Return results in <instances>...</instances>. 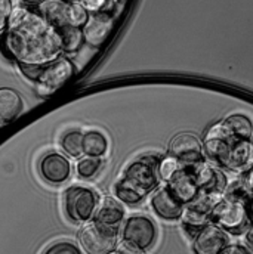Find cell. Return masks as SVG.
<instances>
[{
    "label": "cell",
    "mask_w": 253,
    "mask_h": 254,
    "mask_svg": "<svg viewBox=\"0 0 253 254\" xmlns=\"http://www.w3.org/2000/svg\"><path fill=\"white\" fill-rule=\"evenodd\" d=\"M1 37L3 54L18 65H46L61 57L58 30L49 25L36 9L13 7Z\"/></svg>",
    "instance_id": "obj_1"
},
{
    "label": "cell",
    "mask_w": 253,
    "mask_h": 254,
    "mask_svg": "<svg viewBox=\"0 0 253 254\" xmlns=\"http://www.w3.org/2000/svg\"><path fill=\"white\" fill-rule=\"evenodd\" d=\"M159 158L144 155L132 161L114 185V193L125 204L142 201L151 190L159 187Z\"/></svg>",
    "instance_id": "obj_2"
},
{
    "label": "cell",
    "mask_w": 253,
    "mask_h": 254,
    "mask_svg": "<svg viewBox=\"0 0 253 254\" xmlns=\"http://www.w3.org/2000/svg\"><path fill=\"white\" fill-rule=\"evenodd\" d=\"M210 222L225 232L240 235L251 228V202L222 196L212 208Z\"/></svg>",
    "instance_id": "obj_3"
},
{
    "label": "cell",
    "mask_w": 253,
    "mask_h": 254,
    "mask_svg": "<svg viewBox=\"0 0 253 254\" xmlns=\"http://www.w3.org/2000/svg\"><path fill=\"white\" fill-rule=\"evenodd\" d=\"M36 10L57 30L67 25L82 28L89 15L77 1L70 0H43L37 4Z\"/></svg>",
    "instance_id": "obj_4"
},
{
    "label": "cell",
    "mask_w": 253,
    "mask_h": 254,
    "mask_svg": "<svg viewBox=\"0 0 253 254\" xmlns=\"http://www.w3.org/2000/svg\"><path fill=\"white\" fill-rule=\"evenodd\" d=\"M96 192L87 187H70L64 193V208L70 220L76 223H87L92 220L98 205Z\"/></svg>",
    "instance_id": "obj_5"
},
{
    "label": "cell",
    "mask_w": 253,
    "mask_h": 254,
    "mask_svg": "<svg viewBox=\"0 0 253 254\" xmlns=\"http://www.w3.org/2000/svg\"><path fill=\"white\" fill-rule=\"evenodd\" d=\"M73 74H74V65L65 57H58L57 60L51 61L49 64L42 65L34 80L37 93L40 96H51L52 93H55L63 87L73 77Z\"/></svg>",
    "instance_id": "obj_6"
},
{
    "label": "cell",
    "mask_w": 253,
    "mask_h": 254,
    "mask_svg": "<svg viewBox=\"0 0 253 254\" xmlns=\"http://www.w3.org/2000/svg\"><path fill=\"white\" fill-rule=\"evenodd\" d=\"M79 241L87 254H108L117 244V229L93 220L82 228Z\"/></svg>",
    "instance_id": "obj_7"
},
{
    "label": "cell",
    "mask_w": 253,
    "mask_h": 254,
    "mask_svg": "<svg viewBox=\"0 0 253 254\" xmlns=\"http://www.w3.org/2000/svg\"><path fill=\"white\" fill-rule=\"evenodd\" d=\"M157 238V226L156 223L144 214L130 216L125 222L122 229V243H126L144 253L153 247Z\"/></svg>",
    "instance_id": "obj_8"
},
{
    "label": "cell",
    "mask_w": 253,
    "mask_h": 254,
    "mask_svg": "<svg viewBox=\"0 0 253 254\" xmlns=\"http://www.w3.org/2000/svg\"><path fill=\"white\" fill-rule=\"evenodd\" d=\"M221 198H215L206 193H198L191 202L184 205L182 211V225L184 228L190 232L192 237L198 229L210 223V214L213 205L219 201Z\"/></svg>",
    "instance_id": "obj_9"
},
{
    "label": "cell",
    "mask_w": 253,
    "mask_h": 254,
    "mask_svg": "<svg viewBox=\"0 0 253 254\" xmlns=\"http://www.w3.org/2000/svg\"><path fill=\"white\" fill-rule=\"evenodd\" d=\"M230 246L228 235L215 223H207L192 235L195 254H221Z\"/></svg>",
    "instance_id": "obj_10"
},
{
    "label": "cell",
    "mask_w": 253,
    "mask_h": 254,
    "mask_svg": "<svg viewBox=\"0 0 253 254\" xmlns=\"http://www.w3.org/2000/svg\"><path fill=\"white\" fill-rule=\"evenodd\" d=\"M113 25L114 19L108 12L99 10L89 13L86 22L82 27L83 42H86L92 48H99L111 34Z\"/></svg>",
    "instance_id": "obj_11"
},
{
    "label": "cell",
    "mask_w": 253,
    "mask_h": 254,
    "mask_svg": "<svg viewBox=\"0 0 253 254\" xmlns=\"http://www.w3.org/2000/svg\"><path fill=\"white\" fill-rule=\"evenodd\" d=\"M192 175L198 188V193H206L215 198H222L224 192L227 190L228 181L221 170L209 164L200 163L194 166Z\"/></svg>",
    "instance_id": "obj_12"
},
{
    "label": "cell",
    "mask_w": 253,
    "mask_h": 254,
    "mask_svg": "<svg viewBox=\"0 0 253 254\" xmlns=\"http://www.w3.org/2000/svg\"><path fill=\"white\" fill-rule=\"evenodd\" d=\"M170 155L185 166H197L203 163V148L197 136L191 133H181L170 142Z\"/></svg>",
    "instance_id": "obj_13"
},
{
    "label": "cell",
    "mask_w": 253,
    "mask_h": 254,
    "mask_svg": "<svg viewBox=\"0 0 253 254\" xmlns=\"http://www.w3.org/2000/svg\"><path fill=\"white\" fill-rule=\"evenodd\" d=\"M225 169L245 173L252 164V142L251 139H236L230 143L225 154L218 161Z\"/></svg>",
    "instance_id": "obj_14"
},
{
    "label": "cell",
    "mask_w": 253,
    "mask_h": 254,
    "mask_svg": "<svg viewBox=\"0 0 253 254\" xmlns=\"http://www.w3.org/2000/svg\"><path fill=\"white\" fill-rule=\"evenodd\" d=\"M39 172L48 184L61 185L71 175V164L63 154L48 152L39 163Z\"/></svg>",
    "instance_id": "obj_15"
},
{
    "label": "cell",
    "mask_w": 253,
    "mask_h": 254,
    "mask_svg": "<svg viewBox=\"0 0 253 254\" xmlns=\"http://www.w3.org/2000/svg\"><path fill=\"white\" fill-rule=\"evenodd\" d=\"M151 208L165 220H178L182 216L184 204L170 192L168 187L159 188L151 196Z\"/></svg>",
    "instance_id": "obj_16"
},
{
    "label": "cell",
    "mask_w": 253,
    "mask_h": 254,
    "mask_svg": "<svg viewBox=\"0 0 253 254\" xmlns=\"http://www.w3.org/2000/svg\"><path fill=\"white\" fill-rule=\"evenodd\" d=\"M168 188L184 205L191 202L198 195V188L192 175V169L188 167H179L168 181Z\"/></svg>",
    "instance_id": "obj_17"
},
{
    "label": "cell",
    "mask_w": 253,
    "mask_h": 254,
    "mask_svg": "<svg viewBox=\"0 0 253 254\" xmlns=\"http://www.w3.org/2000/svg\"><path fill=\"white\" fill-rule=\"evenodd\" d=\"M92 219L98 223L116 228L125 219V207L117 199L111 196H104L101 201H98Z\"/></svg>",
    "instance_id": "obj_18"
},
{
    "label": "cell",
    "mask_w": 253,
    "mask_h": 254,
    "mask_svg": "<svg viewBox=\"0 0 253 254\" xmlns=\"http://www.w3.org/2000/svg\"><path fill=\"white\" fill-rule=\"evenodd\" d=\"M22 110V99L10 87H0V123H9Z\"/></svg>",
    "instance_id": "obj_19"
},
{
    "label": "cell",
    "mask_w": 253,
    "mask_h": 254,
    "mask_svg": "<svg viewBox=\"0 0 253 254\" xmlns=\"http://www.w3.org/2000/svg\"><path fill=\"white\" fill-rule=\"evenodd\" d=\"M108 151V140L107 137L98 131L90 130L83 134V152L90 157H102Z\"/></svg>",
    "instance_id": "obj_20"
},
{
    "label": "cell",
    "mask_w": 253,
    "mask_h": 254,
    "mask_svg": "<svg viewBox=\"0 0 253 254\" xmlns=\"http://www.w3.org/2000/svg\"><path fill=\"white\" fill-rule=\"evenodd\" d=\"M222 125L225 130L236 139H251L252 137V122L242 114H233L227 117Z\"/></svg>",
    "instance_id": "obj_21"
},
{
    "label": "cell",
    "mask_w": 253,
    "mask_h": 254,
    "mask_svg": "<svg viewBox=\"0 0 253 254\" xmlns=\"http://www.w3.org/2000/svg\"><path fill=\"white\" fill-rule=\"evenodd\" d=\"M60 40H61V51L65 54H73L77 52L83 43V36H82V28L79 27H71L67 25L63 28H58Z\"/></svg>",
    "instance_id": "obj_22"
},
{
    "label": "cell",
    "mask_w": 253,
    "mask_h": 254,
    "mask_svg": "<svg viewBox=\"0 0 253 254\" xmlns=\"http://www.w3.org/2000/svg\"><path fill=\"white\" fill-rule=\"evenodd\" d=\"M61 146L67 155L79 158L83 154V133L79 130H70L64 133Z\"/></svg>",
    "instance_id": "obj_23"
},
{
    "label": "cell",
    "mask_w": 253,
    "mask_h": 254,
    "mask_svg": "<svg viewBox=\"0 0 253 254\" xmlns=\"http://www.w3.org/2000/svg\"><path fill=\"white\" fill-rule=\"evenodd\" d=\"M102 167V160L101 157H90L86 155L77 163V175L83 179H92L93 176L98 175V172Z\"/></svg>",
    "instance_id": "obj_24"
},
{
    "label": "cell",
    "mask_w": 253,
    "mask_h": 254,
    "mask_svg": "<svg viewBox=\"0 0 253 254\" xmlns=\"http://www.w3.org/2000/svg\"><path fill=\"white\" fill-rule=\"evenodd\" d=\"M178 169H179V163H178V160H176L175 157H172V155L165 157L162 161H159V176H160V179H163V181H166V182L173 176V173H175Z\"/></svg>",
    "instance_id": "obj_25"
},
{
    "label": "cell",
    "mask_w": 253,
    "mask_h": 254,
    "mask_svg": "<svg viewBox=\"0 0 253 254\" xmlns=\"http://www.w3.org/2000/svg\"><path fill=\"white\" fill-rule=\"evenodd\" d=\"M43 254H83L80 252V249L70 243V241H58L52 246H49Z\"/></svg>",
    "instance_id": "obj_26"
},
{
    "label": "cell",
    "mask_w": 253,
    "mask_h": 254,
    "mask_svg": "<svg viewBox=\"0 0 253 254\" xmlns=\"http://www.w3.org/2000/svg\"><path fill=\"white\" fill-rule=\"evenodd\" d=\"M87 13L90 12H99L104 9V6L107 4V0H79L77 1Z\"/></svg>",
    "instance_id": "obj_27"
},
{
    "label": "cell",
    "mask_w": 253,
    "mask_h": 254,
    "mask_svg": "<svg viewBox=\"0 0 253 254\" xmlns=\"http://www.w3.org/2000/svg\"><path fill=\"white\" fill-rule=\"evenodd\" d=\"M221 254H252V252L240 244H234V246H228Z\"/></svg>",
    "instance_id": "obj_28"
},
{
    "label": "cell",
    "mask_w": 253,
    "mask_h": 254,
    "mask_svg": "<svg viewBox=\"0 0 253 254\" xmlns=\"http://www.w3.org/2000/svg\"><path fill=\"white\" fill-rule=\"evenodd\" d=\"M13 6H12V1L10 0H0V13L4 15L6 18L10 15Z\"/></svg>",
    "instance_id": "obj_29"
},
{
    "label": "cell",
    "mask_w": 253,
    "mask_h": 254,
    "mask_svg": "<svg viewBox=\"0 0 253 254\" xmlns=\"http://www.w3.org/2000/svg\"><path fill=\"white\" fill-rule=\"evenodd\" d=\"M6 22H7V18L0 13V31H3L6 28Z\"/></svg>",
    "instance_id": "obj_30"
},
{
    "label": "cell",
    "mask_w": 253,
    "mask_h": 254,
    "mask_svg": "<svg viewBox=\"0 0 253 254\" xmlns=\"http://www.w3.org/2000/svg\"><path fill=\"white\" fill-rule=\"evenodd\" d=\"M22 1H25L27 4H39V3H42L43 0H22Z\"/></svg>",
    "instance_id": "obj_31"
},
{
    "label": "cell",
    "mask_w": 253,
    "mask_h": 254,
    "mask_svg": "<svg viewBox=\"0 0 253 254\" xmlns=\"http://www.w3.org/2000/svg\"><path fill=\"white\" fill-rule=\"evenodd\" d=\"M108 254H122V253H120V252H114V250H113V252H110Z\"/></svg>",
    "instance_id": "obj_32"
}]
</instances>
